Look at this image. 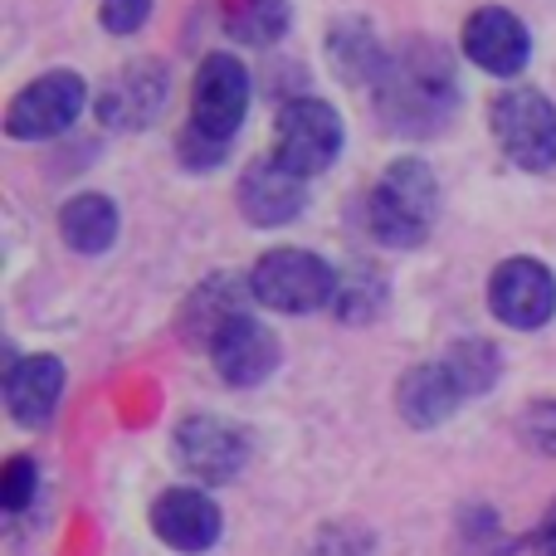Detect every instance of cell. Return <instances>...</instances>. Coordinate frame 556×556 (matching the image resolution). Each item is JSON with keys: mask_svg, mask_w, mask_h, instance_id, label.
I'll return each mask as SVG.
<instances>
[{"mask_svg": "<svg viewBox=\"0 0 556 556\" xmlns=\"http://www.w3.org/2000/svg\"><path fill=\"white\" fill-rule=\"evenodd\" d=\"M464 54H469L483 74L513 78V74L528 68L532 39H528V29H522V20L513 15V10L483 5V10H473L469 25H464Z\"/></svg>", "mask_w": 556, "mask_h": 556, "instance_id": "cell-10", "label": "cell"}, {"mask_svg": "<svg viewBox=\"0 0 556 556\" xmlns=\"http://www.w3.org/2000/svg\"><path fill=\"white\" fill-rule=\"evenodd\" d=\"M342 152V117L323 98H288L274 123V162L293 176H317Z\"/></svg>", "mask_w": 556, "mask_h": 556, "instance_id": "cell-4", "label": "cell"}, {"mask_svg": "<svg viewBox=\"0 0 556 556\" xmlns=\"http://www.w3.org/2000/svg\"><path fill=\"white\" fill-rule=\"evenodd\" d=\"M59 235H64V244L78 254H103L108 244L117 240V205L93 191L74 195V201H64V211H59Z\"/></svg>", "mask_w": 556, "mask_h": 556, "instance_id": "cell-18", "label": "cell"}, {"mask_svg": "<svg viewBox=\"0 0 556 556\" xmlns=\"http://www.w3.org/2000/svg\"><path fill=\"white\" fill-rule=\"evenodd\" d=\"M459 401H464V386L454 381L450 362L415 366V371L401 381V415L415 425V430H430V425L450 420Z\"/></svg>", "mask_w": 556, "mask_h": 556, "instance_id": "cell-16", "label": "cell"}, {"mask_svg": "<svg viewBox=\"0 0 556 556\" xmlns=\"http://www.w3.org/2000/svg\"><path fill=\"white\" fill-rule=\"evenodd\" d=\"M434 215H440V186H434L430 166L415 162V156L395 162L376 181L371 205H366L371 235L381 244H391V250H415L434 230Z\"/></svg>", "mask_w": 556, "mask_h": 556, "instance_id": "cell-2", "label": "cell"}, {"mask_svg": "<svg viewBox=\"0 0 556 556\" xmlns=\"http://www.w3.org/2000/svg\"><path fill=\"white\" fill-rule=\"evenodd\" d=\"M307 205V186L303 176H293L288 166H278L274 156H264V162H254L250 172H244L240 181V211L250 225H260V230H274V225H288L298 220Z\"/></svg>", "mask_w": 556, "mask_h": 556, "instance_id": "cell-12", "label": "cell"}, {"mask_svg": "<svg viewBox=\"0 0 556 556\" xmlns=\"http://www.w3.org/2000/svg\"><path fill=\"white\" fill-rule=\"evenodd\" d=\"M450 371L454 381L464 386V395H479L493 386V376H498V352H493V342H483V337H469V342H459L450 356Z\"/></svg>", "mask_w": 556, "mask_h": 556, "instance_id": "cell-21", "label": "cell"}, {"mask_svg": "<svg viewBox=\"0 0 556 556\" xmlns=\"http://www.w3.org/2000/svg\"><path fill=\"white\" fill-rule=\"evenodd\" d=\"M332 59L342 68V78H356V84H376L386 64V49L371 39L366 25H337L332 29Z\"/></svg>", "mask_w": 556, "mask_h": 556, "instance_id": "cell-20", "label": "cell"}, {"mask_svg": "<svg viewBox=\"0 0 556 556\" xmlns=\"http://www.w3.org/2000/svg\"><path fill=\"white\" fill-rule=\"evenodd\" d=\"M59 395H64V362L59 356H25V362H10L5 371V410L15 425L35 430L54 415Z\"/></svg>", "mask_w": 556, "mask_h": 556, "instance_id": "cell-14", "label": "cell"}, {"mask_svg": "<svg viewBox=\"0 0 556 556\" xmlns=\"http://www.w3.org/2000/svg\"><path fill=\"white\" fill-rule=\"evenodd\" d=\"M211 356H215V371H220L230 386H260L278 366V342H274L269 327H260L250 313H244L211 342Z\"/></svg>", "mask_w": 556, "mask_h": 556, "instance_id": "cell-15", "label": "cell"}, {"mask_svg": "<svg viewBox=\"0 0 556 556\" xmlns=\"http://www.w3.org/2000/svg\"><path fill=\"white\" fill-rule=\"evenodd\" d=\"M542 556H556V522H552V528L547 532H542V547H538Z\"/></svg>", "mask_w": 556, "mask_h": 556, "instance_id": "cell-25", "label": "cell"}, {"mask_svg": "<svg viewBox=\"0 0 556 556\" xmlns=\"http://www.w3.org/2000/svg\"><path fill=\"white\" fill-rule=\"evenodd\" d=\"M250 68L235 54H205L195 68V98H191V132L205 142L225 147L240 132L244 113H250Z\"/></svg>", "mask_w": 556, "mask_h": 556, "instance_id": "cell-5", "label": "cell"}, {"mask_svg": "<svg viewBox=\"0 0 556 556\" xmlns=\"http://www.w3.org/2000/svg\"><path fill=\"white\" fill-rule=\"evenodd\" d=\"M225 29L240 45H274L288 29V0H225Z\"/></svg>", "mask_w": 556, "mask_h": 556, "instance_id": "cell-19", "label": "cell"}, {"mask_svg": "<svg viewBox=\"0 0 556 556\" xmlns=\"http://www.w3.org/2000/svg\"><path fill=\"white\" fill-rule=\"evenodd\" d=\"M88 103V88L78 74L68 68H54V74L35 78L29 88H20L15 103L5 113V132L10 137H25V142H39V137H59L78 123Z\"/></svg>", "mask_w": 556, "mask_h": 556, "instance_id": "cell-7", "label": "cell"}, {"mask_svg": "<svg viewBox=\"0 0 556 556\" xmlns=\"http://www.w3.org/2000/svg\"><path fill=\"white\" fill-rule=\"evenodd\" d=\"M489 303L498 323L532 332L556 313V278L538 260H508L489 278Z\"/></svg>", "mask_w": 556, "mask_h": 556, "instance_id": "cell-9", "label": "cell"}, {"mask_svg": "<svg viewBox=\"0 0 556 556\" xmlns=\"http://www.w3.org/2000/svg\"><path fill=\"white\" fill-rule=\"evenodd\" d=\"M244 293H250V278H211L205 288H195L191 303H186V337H195L201 346H211L235 317H244Z\"/></svg>", "mask_w": 556, "mask_h": 556, "instance_id": "cell-17", "label": "cell"}, {"mask_svg": "<svg viewBox=\"0 0 556 556\" xmlns=\"http://www.w3.org/2000/svg\"><path fill=\"white\" fill-rule=\"evenodd\" d=\"M176 459L186 473L205 483H230L250 459V434L215 420V415H191L176 430Z\"/></svg>", "mask_w": 556, "mask_h": 556, "instance_id": "cell-8", "label": "cell"}, {"mask_svg": "<svg viewBox=\"0 0 556 556\" xmlns=\"http://www.w3.org/2000/svg\"><path fill=\"white\" fill-rule=\"evenodd\" d=\"M376 103L381 117L405 137H430L450 123L459 103V78L440 45H405L386 54L376 74Z\"/></svg>", "mask_w": 556, "mask_h": 556, "instance_id": "cell-1", "label": "cell"}, {"mask_svg": "<svg viewBox=\"0 0 556 556\" xmlns=\"http://www.w3.org/2000/svg\"><path fill=\"white\" fill-rule=\"evenodd\" d=\"M152 528H156V538H162L172 552L195 556V552H211L215 542H220L225 522H220V508H215L205 493L166 489L162 498L152 503Z\"/></svg>", "mask_w": 556, "mask_h": 556, "instance_id": "cell-11", "label": "cell"}, {"mask_svg": "<svg viewBox=\"0 0 556 556\" xmlns=\"http://www.w3.org/2000/svg\"><path fill=\"white\" fill-rule=\"evenodd\" d=\"M166 103V68L162 64H127L113 84L98 93V117L108 127H123V132H137V127L156 123Z\"/></svg>", "mask_w": 556, "mask_h": 556, "instance_id": "cell-13", "label": "cell"}, {"mask_svg": "<svg viewBox=\"0 0 556 556\" xmlns=\"http://www.w3.org/2000/svg\"><path fill=\"white\" fill-rule=\"evenodd\" d=\"M250 298L274 313H317L337 298V274L307 250H274L254 264Z\"/></svg>", "mask_w": 556, "mask_h": 556, "instance_id": "cell-3", "label": "cell"}, {"mask_svg": "<svg viewBox=\"0 0 556 556\" xmlns=\"http://www.w3.org/2000/svg\"><path fill=\"white\" fill-rule=\"evenodd\" d=\"M493 137H498L503 156L522 166V172H547L556 166V108L532 88H513V93L493 98Z\"/></svg>", "mask_w": 556, "mask_h": 556, "instance_id": "cell-6", "label": "cell"}, {"mask_svg": "<svg viewBox=\"0 0 556 556\" xmlns=\"http://www.w3.org/2000/svg\"><path fill=\"white\" fill-rule=\"evenodd\" d=\"M528 444L542 454H556V401L528 415Z\"/></svg>", "mask_w": 556, "mask_h": 556, "instance_id": "cell-24", "label": "cell"}, {"mask_svg": "<svg viewBox=\"0 0 556 556\" xmlns=\"http://www.w3.org/2000/svg\"><path fill=\"white\" fill-rule=\"evenodd\" d=\"M29 498H39V469H35V459L15 454L5 479H0V503H5V513H20V508H29Z\"/></svg>", "mask_w": 556, "mask_h": 556, "instance_id": "cell-22", "label": "cell"}, {"mask_svg": "<svg viewBox=\"0 0 556 556\" xmlns=\"http://www.w3.org/2000/svg\"><path fill=\"white\" fill-rule=\"evenodd\" d=\"M147 15H152V0H103V10H98L103 29H113V35H132V29H142Z\"/></svg>", "mask_w": 556, "mask_h": 556, "instance_id": "cell-23", "label": "cell"}]
</instances>
